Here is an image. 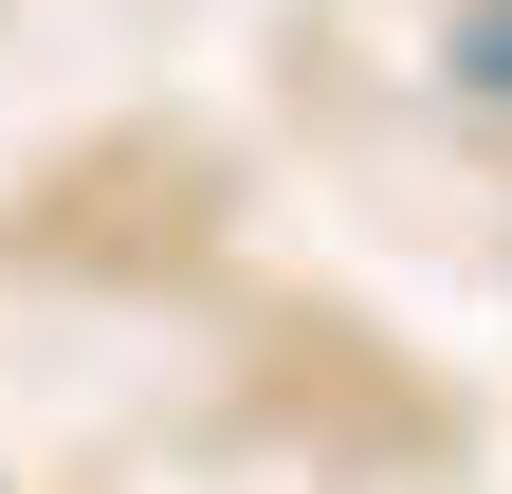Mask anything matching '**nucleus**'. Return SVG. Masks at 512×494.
<instances>
[{
	"mask_svg": "<svg viewBox=\"0 0 512 494\" xmlns=\"http://www.w3.org/2000/svg\"><path fill=\"white\" fill-rule=\"evenodd\" d=\"M458 55H476V92H494V110H512V0H494V19H476V37H458Z\"/></svg>",
	"mask_w": 512,
	"mask_h": 494,
	"instance_id": "obj_1",
	"label": "nucleus"
}]
</instances>
